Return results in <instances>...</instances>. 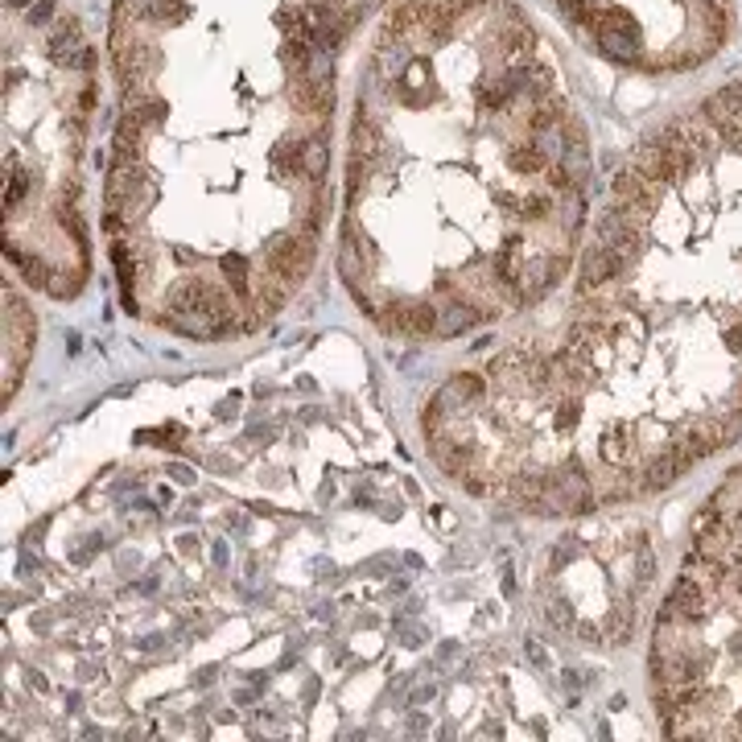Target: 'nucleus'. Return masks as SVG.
Segmentation results:
<instances>
[{"mask_svg":"<svg viewBox=\"0 0 742 742\" xmlns=\"http://www.w3.org/2000/svg\"><path fill=\"white\" fill-rule=\"evenodd\" d=\"M79 194H83V186H79L74 178H66L62 182V190H58V206H74L79 203Z\"/></svg>","mask_w":742,"mask_h":742,"instance_id":"58836bf2","label":"nucleus"},{"mask_svg":"<svg viewBox=\"0 0 742 742\" xmlns=\"http://www.w3.org/2000/svg\"><path fill=\"white\" fill-rule=\"evenodd\" d=\"M144 132H149V124H144L141 112L136 108L124 112L120 124H116V136H112V166H132V161L141 157Z\"/></svg>","mask_w":742,"mask_h":742,"instance_id":"f03ea898","label":"nucleus"},{"mask_svg":"<svg viewBox=\"0 0 742 742\" xmlns=\"http://www.w3.org/2000/svg\"><path fill=\"white\" fill-rule=\"evenodd\" d=\"M9 9H29V0H4Z\"/></svg>","mask_w":742,"mask_h":742,"instance_id":"49530a36","label":"nucleus"},{"mask_svg":"<svg viewBox=\"0 0 742 742\" xmlns=\"http://www.w3.org/2000/svg\"><path fill=\"white\" fill-rule=\"evenodd\" d=\"M50 17H54V0H37L34 9L25 12V21H29V25H46Z\"/></svg>","mask_w":742,"mask_h":742,"instance_id":"e433bc0d","label":"nucleus"},{"mask_svg":"<svg viewBox=\"0 0 742 742\" xmlns=\"http://www.w3.org/2000/svg\"><path fill=\"white\" fill-rule=\"evenodd\" d=\"M599 50L614 62H644L639 34H599Z\"/></svg>","mask_w":742,"mask_h":742,"instance_id":"4468645a","label":"nucleus"},{"mask_svg":"<svg viewBox=\"0 0 742 742\" xmlns=\"http://www.w3.org/2000/svg\"><path fill=\"white\" fill-rule=\"evenodd\" d=\"M355 243H359V251H363V264H367V268H375V264H380V248L371 243V236L363 228L355 231Z\"/></svg>","mask_w":742,"mask_h":742,"instance_id":"f704fd0d","label":"nucleus"},{"mask_svg":"<svg viewBox=\"0 0 742 742\" xmlns=\"http://www.w3.org/2000/svg\"><path fill=\"white\" fill-rule=\"evenodd\" d=\"M714 99H718V104H722V112L730 116V124H738V128H742V87H738V83L722 87V91H718Z\"/></svg>","mask_w":742,"mask_h":742,"instance_id":"c756f323","label":"nucleus"},{"mask_svg":"<svg viewBox=\"0 0 742 742\" xmlns=\"http://www.w3.org/2000/svg\"><path fill=\"white\" fill-rule=\"evenodd\" d=\"M433 289H437V293H445V298H454V293H458V276L454 273H437Z\"/></svg>","mask_w":742,"mask_h":742,"instance_id":"a19ab883","label":"nucleus"},{"mask_svg":"<svg viewBox=\"0 0 742 742\" xmlns=\"http://www.w3.org/2000/svg\"><path fill=\"white\" fill-rule=\"evenodd\" d=\"M371 4H375V0H335V9H338V12H343V17L351 21V29H355V25H359L363 17H367V12H371Z\"/></svg>","mask_w":742,"mask_h":742,"instance_id":"7c9ffc66","label":"nucleus"},{"mask_svg":"<svg viewBox=\"0 0 742 742\" xmlns=\"http://www.w3.org/2000/svg\"><path fill=\"white\" fill-rule=\"evenodd\" d=\"M83 281H87V264L83 260H79V264H62V268L50 273L46 293H50V298H58V301H74V298H79V289H83Z\"/></svg>","mask_w":742,"mask_h":742,"instance_id":"6e6552de","label":"nucleus"},{"mask_svg":"<svg viewBox=\"0 0 742 742\" xmlns=\"http://www.w3.org/2000/svg\"><path fill=\"white\" fill-rule=\"evenodd\" d=\"M524 647H528V656H532V664H549V656H545V647H540L537 639H528Z\"/></svg>","mask_w":742,"mask_h":742,"instance_id":"79ce46f5","label":"nucleus"},{"mask_svg":"<svg viewBox=\"0 0 742 742\" xmlns=\"http://www.w3.org/2000/svg\"><path fill=\"white\" fill-rule=\"evenodd\" d=\"M206 289H211V285H206L203 276H186V281H178V285L169 289L166 305H169V310H178V313H198Z\"/></svg>","mask_w":742,"mask_h":742,"instance_id":"9b49d317","label":"nucleus"},{"mask_svg":"<svg viewBox=\"0 0 742 742\" xmlns=\"http://www.w3.org/2000/svg\"><path fill=\"white\" fill-rule=\"evenodd\" d=\"M276 29L285 37H293V42H313V25H310V17H305V9H281L276 12Z\"/></svg>","mask_w":742,"mask_h":742,"instance_id":"6ab92c4d","label":"nucleus"},{"mask_svg":"<svg viewBox=\"0 0 742 742\" xmlns=\"http://www.w3.org/2000/svg\"><path fill=\"white\" fill-rule=\"evenodd\" d=\"M726 561H730V565H742V540H734V545H730V557H726Z\"/></svg>","mask_w":742,"mask_h":742,"instance_id":"a18cd8bd","label":"nucleus"},{"mask_svg":"<svg viewBox=\"0 0 742 742\" xmlns=\"http://www.w3.org/2000/svg\"><path fill=\"white\" fill-rule=\"evenodd\" d=\"M4 256H9L12 264H21V260H25V251L17 248V243H12V240H4Z\"/></svg>","mask_w":742,"mask_h":742,"instance_id":"37998d69","label":"nucleus"},{"mask_svg":"<svg viewBox=\"0 0 742 742\" xmlns=\"http://www.w3.org/2000/svg\"><path fill=\"white\" fill-rule=\"evenodd\" d=\"M582 215H586V206H582V198H577L574 190L561 198V228H565V236H574L577 228H582Z\"/></svg>","mask_w":742,"mask_h":742,"instance_id":"a878e982","label":"nucleus"},{"mask_svg":"<svg viewBox=\"0 0 742 742\" xmlns=\"http://www.w3.org/2000/svg\"><path fill=\"white\" fill-rule=\"evenodd\" d=\"M545 182H549V190H557V194L577 190V186H574V174H569V166H565V157H561V161H549V169H545Z\"/></svg>","mask_w":742,"mask_h":742,"instance_id":"bb28decb","label":"nucleus"},{"mask_svg":"<svg viewBox=\"0 0 742 742\" xmlns=\"http://www.w3.org/2000/svg\"><path fill=\"white\" fill-rule=\"evenodd\" d=\"M574 417H577V400H574L569 392H565L561 400H557V425L565 429V425H574Z\"/></svg>","mask_w":742,"mask_h":742,"instance_id":"c9c22d12","label":"nucleus"},{"mask_svg":"<svg viewBox=\"0 0 742 742\" xmlns=\"http://www.w3.org/2000/svg\"><path fill=\"white\" fill-rule=\"evenodd\" d=\"M553 198L549 194H515L512 198V211L520 219H545V215H553Z\"/></svg>","mask_w":742,"mask_h":742,"instance_id":"4be33fe9","label":"nucleus"},{"mask_svg":"<svg viewBox=\"0 0 742 742\" xmlns=\"http://www.w3.org/2000/svg\"><path fill=\"white\" fill-rule=\"evenodd\" d=\"M561 141L569 153H586V124L574 120V116H565L561 120Z\"/></svg>","mask_w":742,"mask_h":742,"instance_id":"c85d7f7f","label":"nucleus"},{"mask_svg":"<svg viewBox=\"0 0 742 742\" xmlns=\"http://www.w3.org/2000/svg\"><path fill=\"white\" fill-rule=\"evenodd\" d=\"M17 268H21V276H25V285H29V289H46L50 273H54V268H46V260L34 256V251H25V260L17 264Z\"/></svg>","mask_w":742,"mask_h":742,"instance_id":"b1692460","label":"nucleus"},{"mask_svg":"<svg viewBox=\"0 0 742 742\" xmlns=\"http://www.w3.org/2000/svg\"><path fill=\"white\" fill-rule=\"evenodd\" d=\"M631 627H635V602H631V594H619L614 607H611V614H607V622H602L607 644H611V647L631 644Z\"/></svg>","mask_w":742,"mask_h":742,"instance_id":"423d86ee","label":"nucleus"},{"mask_svg":"<svg viewBox=\"0 0 742 742\" xmlns=\"http://www.w3.org/2000/svg\"><path fill=\"white\" fill-rule=\"evenodd\" d=\"M326 166H330V149H326V136H310L305 141V178L322 182Z\"/></svg>","mask_w":742,"mask_h":742,"instance_id":"412c9836","label":"nucleus"},{"mask_svg":"<svg viewBox=\"0 0 742 742\" xmlns=\"http://www.w3.org/2000/svg\"><path fill=\"white\" fill-rule=\"evenodd\" d=\"M87 54V42L79 34L74 17H62V29L50 37V62L54 66H66V71H79V58Z\"/></svg>","mask_w":742,"mask_h":742,"instance_id":"20e7f679","label":"nucleus"},{"mask_svg":"<svg viewBox=\"0 0 742 742\" xmlns=\"http://www.w3.org/2000/svg\"><path fill=\"white\" fill-rule=\"evenodd\" d=\"M313 54H318L313 42H293V37H281V66H285L289 74H305V71H310Z\"/></svg>","mask_w":742,"mask_h":742,"instance_id":"f3484780","label":"nucleus"},{"mask_svg":"<svg viewBox=\"0 0 742 742\" xmlns=\"http://www.w3.org/2000/svg\"><path fill=\"white\" fill-rule=\"evenodd\" d=\"M540 607H545V614H549V622L553 627H561V631H574V622H577V614L569 611V602L561 599V594H540Z\"/></svg>","mask_w":742,"mask_h":742,"instance_id":"5701e85b","label":"nucleus"},{"mask_svg":"<svg viewBox=\"0 0 742 742\" xmlns=\"http://www.w3.org/2000/svg\"><path fill=\"white\" fill-rule=\"evenodd\" d=\"M507 99H512V91H507V83H483L479 87V108L483 112H499V108H507Z\"/></svg>","mask_w":742,"mask_h":742,"instance_id":"393cba45","label":"nucleus"},{"mask_svg":"<svg viewBox=\"0 0 742 742\" xmlns=\"http://www.w3.org/2000/svg\"><path fill=\"white\" fill-rule=\"evenodd\" d=\"M574 635L582 639V644H607V631H599V622H586V619H577L574 622Z\"/></svg>","mask_w":742,"mask_h":742,"instance_id":"473e14b6","label":"nucleus"},{"mask_svg":"<svg viewBox=\"0 0 742 742\" xmlns=\"http://www.w3.org/2000/svg\"><path fill=\"white\" fill-rule=\"evenodd\" d=\"M136 112L144 116V124H161L169 116V108L161 104V99H149V104H144V108H136Z\"/></svg>","mask_w":742,"mask_h":742,"instance_id":"4c0bfd02","label":"nucleus"},{"mask_svg":"<svg viewBox=\"0 0 742 742\" xmlns=\"http://www.w3.org/2000/svg\"><path fill=\"white\" fill-rule=\"evenodd\" d=\"M25 194H29V169L17 166L12 169V161L4 166V211H17V206L25 203Z\"/></svg>","mask_w":742,"mask_h":742,"instance_id":"aec40b11","label":"nucleus"},{"mask_svg":"<svg viewBox=\"0 0 742 742\" xmlns=\"http://www.w3.org/2000/svg\"><path fill=\"white\" fill-rule=\"evenodd\" d=\"M186 4L182 0H157L153 4V12H149V21H161V25H178V21H186Z\"/></svg>","mask_w":742,"mask_h":742,"instance_id":"cd10ccee","label":"nucleus"},{"mask_svg":"<svg viewBox=\"0 0 742 742\" xmlns=\"http://www.w3.org/2000/svg\"><path fill=\"white\" fill-rule=\"evenodd\" d=\"M507 166H512L520 178H532V174H545V169H549V157H545L540 141H520V144H512Z\"/></svg>","mask_w":742,"mask_h":742,"instance_id":"9d476101","label":"nucleus"},{"mask_svg":"<svg viewBox=\"0 0 742 742\" xmlns=\"http://www.w3.org/2000/svg\"><path fill=\"white\" fill-rule=\"evenodd\" d=\"M631 169L639 174L644 182H652V186H669V149L660 141H639L631 153Z\"/></svg>","mask_w":742,"mask_h":742,"instance_id":"7ed1b4c3","label":"nucleus"},{"mask_svg":"<svg viewBox=\"0 0 742 742\" xmlns=\"http://www.w3.org/2000/svg\"><path fill=\"white\" fill-rule=\"evenodd\" d=\"M718 4H722V0H718Z\"/></svg>","mask_w":742,"mask_h":742,"instance_id":"de8ad7c7","label":"nucleus"},{"mask_svg":"<svg viewBox=\"0 0 742 742\" xmlns=\"http://www.w3.org/2000/svg\"><path fill=\"white\" fill-rule=\"evenodd\" d=\"M462 487H467V495H475V499L491 495V479H487V475H475V470H467V475H462Z\"/></svg>","mask_w":742,"mask_h":742,"instance_id":"72a5a7b5","label":"nucleus"},{"mask_svg":"<svg viewBox=\"0 0 742 742\" xmlns=\"http://www.w3.org/2000/svg\"><path fill=\"white\" fill-rule=\"evenodd\" d=\"M104 231H108L112 240H124V211H108L104 215Z\"/></svg>","mask_w":742,"mask_h":742,"instance_id":"ea45409f","label":"nucleus"},{"mask_svg":"<svg viewBox=\"0 0 742 742\" xmlns=\"http://www.w3.org/2000/svg\"><path fill=\"white\" fill-rule=\"evenodd\" d=\"M622 256L611 248V243H594V248H586V256H582V268H577V293H594L599 285H607V281H614V276L622 273Z\"/></svg>","mask_w":742,"mask_h":742,"instance_id":"f257e3e1","label":"nucleus"},{"mask_svg":"<svg viewBox=\"0 0 742 742\" xmlns=\"http://www.w3.org/2000/svg\"><path fill=\"white\" fill-rule=\"evenodd\" d=\"M442 313L433 301H408L405 305V335H437Z\"/></svg>","mask_w":742,"mask_h":742,"instance_id":"ddd939ff","label":"nucleus"},{"mask_svg":"<svg viewBox=\"0 0 742 742\" xmlns=\"http://www.w3.org/2000/svg\"><path fill=\"white\" fill-rule=\"evenodd\" d=\"M676 475H681L676 458H672L669 450H660V454H652L644 462V470H639V487H644V491H664V487L676 483Z\"/></svg>","mask_w":742,"mask_h":742,"instance_id":"0eeeda50","label":"nucleus"},{"mask_svg":"<svg viewBox=\"0 0 742 742\" xmlns=\"http://www.w3.org/2000/svg\"><path fill=\"white\" fill-rule=\"evenodd\" d=\"M569 116V104H565V96H549V99H537L532 104V112H528V128L532 132H553L557 124Z\"/></svg>","mask_w":742,"mask_h":742,"instance_id":"f8f14e48","label":"nucleus"},{"mask_svg":"<svg viewBox=\"0 0 742 742\" xmlns=\"http://www.w3.org/2000/svg\"><path fill=\"white\" fill-rule=\"evenodd\" d=\"M273 169L281 178H301L305 174V141L301 136H285L273 149Z\"/></svg>","mask_w":742,"mask_h":742,"instance_id":"1a4fd4ad","label":"nucleus"},{"mask_svg":"<svg viewBox=\"0 0 742 742\" xmlns=\"http://www.w3.org/2000/svg\"><path fill=\"white\" fill-rule=\"evenodd\" d=\"M635 450H639V437H635L631 425H614L611 433H602V442H599V454L607 467H627L635 458Z\"/></svg>","mask_w":742,"mask_h":742,"instance_id":"39448f33","label":"nucleus"},{"mask_svg":"<svg viewBox=\"0 0 742 742\" xmlns=\"http://www.w3.org/2000/svg\"><path fill=\"white\" fill-rule=\"evenodd\" d=\"M79 108H83V112H91V108H96V87H87L83 96H79Z\"/></svg>","mask_w":742,"mask_h":742,"instance_id":"c03bdc74","label":"nucleus"},{"mask_svg":"<svg viewBox=\"0 0 742 742\" xmlns=\"http://www.w3.org/2000/svg\"><path fill=\"white\" fill-rule=\"evenodd\" d=\"M219 273L228 276L231 293H236L240 301H248V305H251V298H256V293H251V281H248V260H243L240 251H228V256L219 260Z\"/></svg>","mask_w":742,"mask_h":742,"instance_id":"2eb2a0df","label":"nucleus"},{"mask_svg":"<svg viewBox=\"0 0 742 742\" xmlns=\"http://www.w3.org/2000/svg\"><path fill=\"white\" fill-rule=\"evenodd\" d=\"M647 186H652V182H644L631 166H627V169H614V174H611V198H614V206H622V203H631V198H639V194H644Z\"/></svg>","mask_w":742,"mask_h":742,"instance_id":"a211bd4d","label":"nucleus"},{"mask_svg":"<svg viewBox=\"0 0 742 742\" xmlns=\"http://www.w3.org/2000/svg\"><path fill=\"white\" fill-rule=\"evenodd\" d=\"M574 557H577V537H561L557 549H553V569H565Z\"/></svg>","mask_w":742,"mask_h":742,"instance_id":"2f4dec72","label":"nucleus"},{"mask_svg":"<svg viewBox=\"0 0 742 742\" xmlns=\"http://www.w3.org/2000/svg\"><path fill=\"white\" fill-rule=\"evenodd\" d=\"M351 157H380V128L367 120V116H355V124H351Z\"/></svg>","mask_w":742,"mask_h":742,"instance_id":"dca6fc26","label":"nucleus"}]
</instances>
